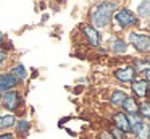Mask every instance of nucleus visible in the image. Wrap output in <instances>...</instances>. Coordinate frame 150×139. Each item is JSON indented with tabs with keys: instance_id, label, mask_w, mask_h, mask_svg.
<instances>
[{
	"instance_id": "25",
	"label": "nucleus",
	"mask_w": 150,
	"mask_h": 139,
	"mask_svg": "<svg viewBox=\"0 0 150 139\" xmlns=\"http://www.w3.org/2000/svg\"><path fill=\"white\" fill-rule=\"evenodd\" d=\"M2 39H4V37H2V36H0V44H2Z\"/></svg>"
},
{
	"instance_id": "9",
	"label": "nucleus",
	"mask_w": 150,
	"mask_h": 139,
	"mask_svg": "<svg viewBox=\"0 0 150 139\" xmlns=\"http://www.w3.org/2000/svg\"><path fill=\"white\" fill-rule=\"evenodd\" d=\"M113 121H115V126H116L118 129H121L123 133H127L129 131V123H127V115L123 112L116 113V115L113 116Z\"/></svg>"
},
{
	"instance_id": "15",
	"label": "nucleus",
	"mask_w": 150,
	"mask_h": 139,
	"mask_svg": "<svg viewBox=\"0 0 150 139\" xmlns=\"http://www.w3.org/2000/svg\"><path fill=\"white\" fill-rule=\"evenodd\" d=\"M13 125H16V118L13 115H5L0 118V128H10Z\"/></svg>"
},
{
	"instance_id": "11",
	"label": "nucleus",
	"mask_w": 150,
	"mask_h": 139,
	"mask_svg": "<svg viewBox=\"0 0 150 139\" xmlns=\"http://www.w3.org/2000/svg\"><path fill=\"white\" fill-rule=\"evenodd\" d=\"M121 107H123L124 112H127L129 115H132V113H137V112H139V103L136 102V99H134V97H126Z\"/></svg>"
},
{
	"instance_id": "4",
	"label": "nucleus",
	"mask_w": 150,
	"mask_h": 139,
	"mask_svg": "<svg viewBox=\"0 0 150 139\" xmlns=\"http://www.w3.org/2000/svg\"><path fill=\"white\" fill-rule=\"evenodd\" d=\"M20 102H21V97H20V92H18V91H7V92H4V96H2V105L7 110L18 108V107H20Z\"/></svg>"
},
{
	"instance_id": "14",
	"label": "nucleus",
	"mask_w": 150,
	"mask_h": 139,
	"mask_svg": "<svg viewBox=\"0 0 150 139\" xmlns=\"http://www.w3.org/2000/svg\"><path fill=\"white\" fill-rule=\"evenodd\" d=\"M11 74H13L15 78H16L18 81H24L28 78V71H26V68L23 66V65H18V66H15L13 70L10 71Z\"/></svg>"
},
{
	"instance_id": "6",
	"label": "nucleus",
	"mask_w": 150,
	"mask_h": 139,
	"mask_svg": "<svg viewBox=\"0 0 150 139\" xmlns=\"http://www.w3.org/2000/svg\"><path fill=\"white\" fill-rule=\"evenodd\" d=\"M18 84H20V81H18L11 73L0 74V87H2L4 91H11L13 87H16Z\"/></svg>"
},
{
	"instance_id": "24",
	"label": "nucleus",
	"mask_w": 150,
	"mask_h": 139,
	"mask_svg": "<svg viewBox=\"0 0 150 139\" xmlns=\"http://www.w3.org/2000/svg\"><path fill=\"white\" fill-rule=\"evenodd\" d=\"M4 92H5V91L2 89V87H0V99H2V96H4Z\"/></svg>"
},
{
	"instance_id": "19",
	"label": "nucleus",
	"mask_w": 150,
	"mask_h": 139,
	"mask_svg": "<svg viewBox=\"0 0 150 139\" xmlns=\"http://www.w3.org/2000/svg\"><path fill=\"white\" fill-rule=\"evenodd\" d=\"M110 133H111V138H113V139H124V138H126V134H124L121 129H118L116 126H113V128L110 129Z\"/></svg>"
},
{
	"instance_id": "18",
	"label": "nucleus",
	"mask_w": 150,
	"mask_h": 139,
	"mask_svg": "<svg viewBox=\"0 0 150 139\" xmlns=\"http://www.w3.org/2000/svg\"><path fill=\"white\" fill-rule=\"evenodd\" d=\"M139 112H140V116H144L145 120H149L150 116V108H149V103L144 102L142 105H139Z\"/></svg>"
},
{
	"instance_id": "7",
	"label": "nucleus",
	"mask_w": 150,
	"mask_h": 139,
	"mask_svg": "<svg viewBox=\"0 0 150 139\" xmlns=\"http://www.w3.org/2000/svg\"><path fill=\"white\" fill-rule=\"evenodd\" d=\"M82 32H84V36L87 37V41L91 42L92 45H95V47H97V45L100 44V36H98L97 29H95L94 26H91V24H82Z\"/></svg>"
},
{
	"instance_id": "20",
	"label": "nucleus",
	"mask_w": 150,
	"mask_h": 139,
	"mask_svg": "<svg viewBox=\"0 0 150 139\" xmlns=\"http://www.w3.org/2000/svg\"><path fill=\"white\" fill-rule=\"evenodd\" d=\"M149 131H150V129H149V125H144V128L136 134V138H137V139H149Z\"/></svg>"
},
{
	"instance_id": "12",
	"label": "nucleus",
	"mask_w": 150,
	"mask_h": 139,
	"mask_svg": "<svg viewBox=\"0 0 150 139\" xmlns=\"http://www.w3.org/2000/svg\"><path fill=\"white\" fill-rule=\"evenodd\" d=\"M126 50H127V44L123 41V39L116 37V39L111 41V52H113V53L120 55V53H124Z\"/></svg>"
},
{
	"instance_id": "10",
	"label": "nucleus",
	"mask_w": 150,
	"mask_h": 139,
	"mask_svg": "<svg viewBox=\"0 0 150 139\" xmlns=\"http://www.w3.org/2000/svg\"><path fill=\"white\" fill-rule=\"evenodd\" d=\"M132 92L137 97H145L147 96V89H149V81H132Z\"/></svg>"
},
{
	"instance_id": "1",
	"label": "nucleus",
	"mask_w": 150,
	"mask_h": 139,
	"mask_svg": "<svg viewBox=\"0 0 150 139\" xmlns=\"http://www.w3.org/2000/svg\"><path fill=\"white\" fill-rule=\"evenodd\" d=\"M116 11V3L115 2H100L92 8L91 11V19H92V24L95 28H105L108 23L111 21L113 18V13Z\"/></svg>"
},
{
	"instance_id": "8",
	"label": "nucleus",
	"mask_w": 150,
	"mask_h": 139,
	"mask_svg": "<svg viewBox=\"0 0 150 139\" xmlns=\"http://www.w3.org/2000/svg\"><path fill=\"white\" fill-rule=\"evenodd\" d=\"M127 123H129V131L134 133V134H137V133L144 128V125H145V123L142 121V116L137 115V113H132V115L127 116Z\"/></svg>"
},
{
	"instance_id": "22",
	"label": "nucleus",
	"mask_w": 150,
	"mask_h": 139,
	"mask_svg": "<svg viewBox=\"0 0 150 139\" xmlns=\"http://www.w3.org/2000/svg\"><path fill=\"white\" fill-rule=\"evenodd\" d=\"M100 139H113V138H111L110 133H102V134H100Z\"/></svg>"
},
{
	"instance_id": "5",
	"label": "nucleus",
	"mask_w": 150,
	"mask_h": 139,
	"mask_svg": "<svg viewBox=\"0 0 150 139\" xmlns=\"http://www.w3.org/2000/svg\"><path fill=\"white\" fill-rule=\"evenodd\" d=\"M115 76H116V79L121 81V83H132L134 78H136V70H134V66L118 68V70L115 71Z\"/></svg>"
},
{
	"instance_id": "21",
	"label": "nucleus",
	"mask_w": 150,
	"mask_h": 139,
	"mask_svg": "<svg viewBox=\"0 0 150 139\" xmlns=\"http://www.w3.org/2000/svg\"><path fill=\"white\" fill-rule=\"evenodd\" d=\"M0 139H15V136L11 133H4V134H0Z\"/></svg>"
},
{
	"instance_id": "23",
	"label": "nucleus",
	"mask_w": 150,
	"mask_h": 139,
	"mask_svg": "<svg viewBox=\"0 0 150 139\" xmlns=\"http://www.w3.org/2000/svg\"><path fill=\"white\" fill-rule=\"evenodd\" d=\"M5 58H7V53H5V52H0V63H4Z\"/></svg>"
},
{
	"instance_id": "13",
	"label": "nucleus",
	"mask_w": 150,
	"mask_h": 139,
	"mask_svg": "<svg viewBox=\"0 0 150 139\" xmlns=\"http://www.w3.org/2000/svg\"><path fill=\"white\" fill-rule=\"evenodd\" d=\"M126 97L127 96H126L124 91H115V92L111 94V97H110V102H111V105H115V107H121Z\"/></svg>"
},
{
	"instance_id": "17",
	"label": "nucleus",
	"mask_w": 150,
	"mask_h": 139,
	"mask_svg": "<svg viewBox=\"0 0 150 139\" xmlns=\"http://www.w3.org/2000/svg\"><path fill=\"white\" fill-rule=\"evenodd\" d=\"M28 128H29V123H28L26 120H21V121L18 123V126H16V133H20L21 136H24L26 131H28Z\"/></svg>"
},
{
	"instance_id": "2",
	"label": "nucleus",
	"mask_w": 150,
	"mask_h": 139,
	"mask_svg": "<svg viewBox=\"0 0 150 139\" xmlns=\"http://www.w3.org/2000/svg\"><path fill=\"white\" fill-rule=\"evenodd\" d=\"M115 19H116V23L120 24V28H123V29L132 28V26H136L137 23H139L137 16L134 15V13L131 11L129 8H121L120 11H116V15H115Z\"/></svg>"
},
{
	"instance_id": "16",
	"label": "nucleus",
	"mask_w": 150,
	"mask_h": 139,
	"mask_svg": "<svg viewBox=\"0 0 150 139\" xmlns=\"http://www.w3.org/2000/svg\"><path fill=\"white\" fill-rule=\"evenodd\" d=\"M137 13H139V18H149V15H150L149 0H144V2L140 3V5H139V10H137Z\"/></svg>"
},
{
	"instance_id": "3",
	"label": "nucleus",
	"mask_w": 150,
	"mask_h": 139,
	"mask_svg": "<svg viewBox=\"0 0 150 139\" xmlns=\"http://www.w3.org/2000/svg\"><path fill=\"white\" fill-rule=\"evenodd\" d=\"M127 41L131 42V45H132L137 52H144V53H147V52H149V48H150V37H149V34L129 32Z\"/></svg>"
}]
</instances>
